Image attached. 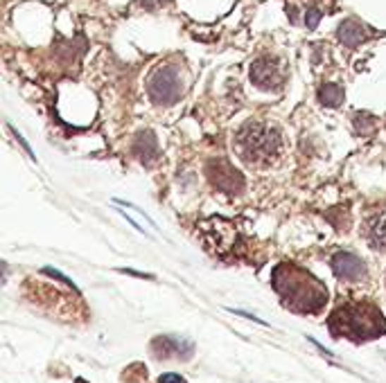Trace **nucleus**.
<instances>
[{
	"instance_id": "nucleus-1",
	"label": "nucleus",
	"mask_w": 386,
	"mask_h": 383,
	"mask_svg": "<svg viewBox=\"0 0 386 383\" xmlns=\"http://www.w3.org/2000/svg\"><path fill=\"white\" fill-rule=\"evenodd\" d=\"M271 280H274V288L282 298V303L294 311L314 313L319 311L327 300L325 286L308 271L296 269V266L291 264H280L274 271Z\"/></svg>"
},
{
	"instance_id": "nucleus-2",
	"label": "nucleus",
	"mask_w": 386,
	"mask_h": 383,
	"mask_svg": "<svg viewBox=\"0 0 386 383\" xmlns=\"http://www.w3.org/2000/svg\"><path fill=\"white\" fill-rule=\"evenodd\" d=\"M330 329L334 336L366 341L386 332V320L382 311L373 305H346L339 307L330 316Z\"/></svg>"
},
{
	"instance_id": "nucleus-3",
	"label": "nucleus",
	"mask_w": 386,
	"mask_h": 383,
	"mask_svg": "<svg viewBox=\"0 0 386 383\" xmlns=\"http://www.w3.org/2000/svg\"><path fill=\"white\" fill-rule=\"evenodd\" d=\"M235 142H237V149H240L242 158L248 162L274 160L282 149L280 131L274 129V126L258 124V122L242 126L240 133L235 138Z\"/></svg>"
},
{
	"instance_id": "nucleus-4",
	"label": "nucleus",
	"mask_w": 386,
	"mask_h": 383,
	"mask_svg": "<svg viewBox=\"0 0 386 383\" xmlns=\"http://www.w3.org/2000/svg\"><path fill=\"white\" fill-rule=\"evenodd\" d=\"M181 77L172 66H163L152 75L150 84H147V95L156 104V107H169L181 97Z\"/></svg>"
},
{
	"instance_id": "nucleus-5",
	"label": "nucleus",
	"mask_w": 386,
	"mask_h": 383,
	"mask_svg": "<svg viewBox=\"0 0 386 383\" xmlns=\"http://www.w3.org/2000/svg\"><path fill=\"white\" fill-rule=\"evenodd\" d=\"M251 81L263 90H271V88H278L282 84V73H280V63L271 56H260L251 63Z\"/></svg>"
},
{
	"instance_id": "nucleus-6",
	"label": "nucleus",
	"mask_w": 386,
	"mask_h": 383,
	"mask_svg": "<svg viewBox=\"0 0 386 383\" xmlns=\"http://www.w3.org/2000/svg\"><path fill=\"white\" fill-rule=\"evenodd\" d=\"M208 176L215 183V188H219L226 194H237L244 188V178L242 174L235 167H231L229 162H215L208 169Z\"/></svg>"
},
{
	"instance_id": "nucleus-7",
	"label": "nucleus",
	"mask_w": 386,
	"mask_h": 383,
	"mask_svg": "<svg viewBox=\"0 0 386 383\" xmlns=\"http://www.w3.org/2000/svg\"><path fill=\"white\" fill-rule=\"evenodd\" d=\"M332 271L346 282H357L366 275V264L353 253H337L332 257Z\"/></svg>"
},
{
	"instance_id": "nucleus-8",
	"label": "nucleus",
	"mask_w": 386,
	"mask_h": 383,
	"mask_svg": "<svg viewBox=\"0 0 386 383\" xmlns=\"http://www.w3.org/2000/svg\"><path fill=\"white\" fill-rule=\"evenodd\" d=\"M152 350L158 358H167V356H181L183 354L186 358L192 356V352H195V345L183 341V339H176V336H158V339H154L152 343Z\"/></svg>"
},
{
	"instance_id": "nucleus-9",
	"label": "nucleus",
	"mask_w": 386,
	"mask_h": 383,
	"mask_svg": "<svg viewBox=\"0 0 386 383\" xmlns=\"http://www.w3.org/2000/svg\"><path fill=\"white\" fill-rule=\"evenodd\" d=\"M337 39L342 41L344 45H348V48H357L359 43H364L368 39V32L355 18H348L337 28Z\"/></svg>"
},
{
	"instance_id": "nucleus-10",
	"label": "nucleus",
	"mask_w": 386,
	"mask_h": 383,
	"mask_svg": "<svg viewBox=\"0 0 386 383\" xmlns=\"http://www.w3.org/2000/svg\"><path fill=\"white\" fill-rule=\"evenodd\" d=\"M133 154H138L140 162L150 165V162L158 156V149H156V138L152 131H143L135 135L133 140Z\"/></svg>"
},
{
	"instance_id": "nucleus-11",
	"label": "nucleus",
	"mask_w": 386,
	"mask_h": 383,
	"mask_svg": "<svg viewBox=\"0 0 386 383\" xmlns=\"http://www.w3.org/2000/svg\"><path fill=\"white\" fill-rule=\"evenodd\" d=\"M319 102L323 107H330V109H337L342 107L344 102V88L339 84H323L319 88Z\"/></svg>"
},
{
	"instance_id": "nucleus-12",
	"label": "nucleus",
	"mask_w": 386,
	"mask_h": 383,
	"mask_svg": "<svg viewBox=\"0 0 386 383\" xmlns=\"http://www.w3.org/2000/svg\"><path fill=\"white\" fill-rule=\"evenodd\" d=\"M353 124H355L357 133H361V135H370L373 131H375L378 120H375V115H370V113H366V111H361V113H357L355 118H353Z\"/></svg>"
},
{
	"instance_id": "nucleus-13",
	"label": "nucleus",
	"mask_w": 386,
	"mask_h": 383,
	"mask_svg": "<svg viewBox=\"0 0 386 383\" xmlns=\"http://www.w3.org/2000/svg\"><path fill=\"white\" fill-rule=\"evenodd\" d=\"M370 243H373V248L386 250V219H382V221L375 228H373V232H370Z\"/></svg>"
},
{
	"instance_id": "nucleus-14",
	"label": "nucleus",
	"mask_w": 386,
	"mask_h": 383,
	"mask_svg": "<svg viewBox=\"0 0 386 383\" xmlns=\"http://www.w3.org/2000/svg\"><path fill=\"white\" fill-rule=\"evenodd\" d=\"M319 20H321V11L319 9H308V14H305V23H308V28L312 30V28H316L319 25Z\"/></svg>"
},
{
	"instance_id": "nucleus-15",
	"label": "nucleus",
	"mask_w": 386,
	"mask_h": 383,
	"mask_svg": "<svg viewBox=\"0 0 386 383\" xmlns=\"http://www.w3.org/2000/svg\"><path fill=\"white\" fill-rule=\"evenodd\" d=\"M43 273H45V275H50V277H56V280H61V282H64L66 286H71L73 291H77V286H75V284H73L71 280H68V277H64V275H61L59 271H54V269H43Z\"/></svg>"
},
{
	"instance_id": "nucleus-16",
	"label": "nucleus",
	"mask_w": 386,
	"mask_h": 383,
	"mask_svg": "<svg viewBox=\"0 0 386 383\" xmlns=\"http://www.w3.org/2000/svg\"><path fill=\"white\" fill-rule=\"evenodd\" d=\"M158 383H188L183 377L181 375H174V372H167V375H163L161 379H158Z\"/></svg>"
},
{
	"instance_id": "nucleus-17",
	"label": "nucleus",
	"mask_w": 386,
	"mask_h": 383,
	"mask_svg": "<svg viewBox=\"0 0 386 383\" xmlns=\"http://www.w3.org/2000/svg\"><path fill=\"white\" fill-rule=\"evenodd\" d=\"M14 135H16V140L20 142V147H23V149H25V154H28V156H30L32 160H37V156H34V152H32V149H30V145L25 142V138H23V135H20L18 131H14Z\"/></svg>"
},
{
	"instance_id": "nucleus-18",
	"label": "nucleus",
	"mask_w": 386,
	"mask_h": 383,
	"mask_svg": "<svg viewBox=\"0 0 386 383\" xmlns=\"http://www.w3.org/2000/svg\"><path fill=\"white\" fill-rule=\"evenodd\" d=\"M163 0H140V5L143 7H156V5H161Z\"/></svg>"
}]
</instances>
